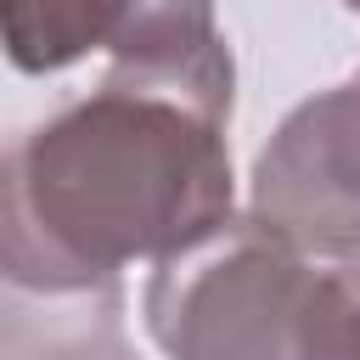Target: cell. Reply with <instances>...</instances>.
Returning a JSON list of instances; mask_svg holds the SVG:
<instances>
[{"label": "cell", "mask_w": 360, "mask_h": 360, "mask_svg": "<svg viewBox=\"0 0 360 360\" xmlns=\"http://www.w3.org/2000/svg\"><path fill=\"white\" fill-rule=\"evenodd\" d=\"M231 101L107 73L6 152V276L34 292L112 287L129 259H174L231 219Z\"/></svg>", "instance_id": "1"}, {"label": "cell", "mask_w": 360, "mask_h": 360, "mask_svg": "<svg viewBox=\"0 0 360 360\" xmlns=\"http://www.w3.org/2000/svg\"><path fill=\"white\" fill-rule=\"evenodd\" d=\"M146 332L169 360H360V248H309L225 219L158 259Z\"/></svg>", "instance_id": "2"}, {"label": "cell", "mask_w": 360, "mask_h": 360, "mask_svg": "<svg viewBox=\"0 0 360 360\" xmlns=\"http://www.w3.org/2000/svg\"><path fill=\"white\" fill-rule=\"evenodd\" d=\"M6 45L22 73L112 51V73L231 101V51L214 28V0H6Z\"/></svg>", "instance_id": "3"}, {"label": "cell", "mask_w": 360, "mask_h": 360, "mask_svg": "<svg viewBox=\"0 0 360 360\" xmlns=\"http://www.w3.org/2000/svg\"><path fill=\"white\" fill-rule=\"evenodd\" d=\"M253 219L309 248H360V73L281 118L253 163Z\"/></svg>", "instance_id": "4"}, {"label": "cell", "mask_w": 360, "mask_h": 360, "mask_svg": "<svg viewBox=\"0 0 360 360\" xmlns=\"http://www.w3.org/2000/svg\"><path fill=\"white\" fill-rule=\"evenodd\" d=\"M11 360H135L118 338V292L112 287L73 292L68 321H45L39 354L28 343H11Z\"/></svg>", "instance_id": "5"}, {"label": "cell", "mask_w": 360, "mask_h": 360, "mask_svg": "<svg viewBox=\"0 0 360 360\" xmlns=\"http://www.w3.org/2000/svg\"><path fill=\"white\" fill-rule=\"evenodd\" d=\"M343 6H354V11H360V0H343Z\"/></svg>", "instance_id": "6"}]
</instances>
